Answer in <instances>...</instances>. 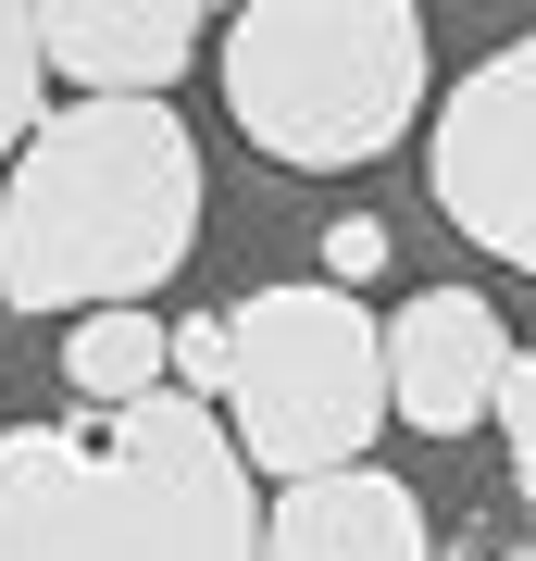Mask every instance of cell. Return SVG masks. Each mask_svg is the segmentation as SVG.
<instances>
[{
    "instance_id": "1",
    "label": "cell",
    "mask_w": 536,
    "mask_h": 561,
    "mask_svg": "<svg viewBox=\"0 0 536 561\" xmlns=\"http://www.w3.org/2000/svg\"><path fill=\"white\" fill-rule=\"evenodd\" d=\"M0 561H262L238 424L162 387L0 437Z\"/></svg>"
},
{
    "instance_id": "2",
    "label": "cell",
    "mask_w": 536,
    "mask_h": 561,
    "mask_svg": "<svg viewBox=\"0 0 536 561\" xmlns=\"http://www.w3.org/2000/svg\"><path fill=\"white\" fill-rule=\"evenodd\" d=\"M199 250V150L162 101H62L0 187V300L125 312Z\"/></svg>"
},
{
    "instance_id": "3",
    "label": "cell",
    "mask_w": 536,
    "mask_h": 561,
    "mask_svg": "<svg viewBox=\"0 0 536 561\" xmlns=\"http://www.w3.org/2000/svg\"><path fill=\"white\" fill-rule=\"evenodd\" d=\"M225 113L262 162H299V175L387 162L424 113V13L412 0H238Z\"/></svg>"
},
{
    "instance_id": "4",
    "label": "cell",
    "mask_w": 536,
    "mask_h": 561,
    "mask_svg": "<svg viewBox=\"0 0 536 561\" xmlns=\"http://www.w3.org/2000/svg\"><path fill=\"white\" fill-rule=\"evenodd\" d=\"M225 424H238L250 474H275V486L362 461L375 424H399L387 412V324L338 275L250 287L225 312Z\"/></svg>"
},
{
    "instance_id": "5",
    "label": "cell",
    "mask_w": 536,
    "mask_h": 561,
    "mask_svg": "<svg viewBox=\"0 0 536 561\" xmlns=\"http://www.w3.org/2000/svg\"><path fill=\"white\" fill-rule=\"evenodd\" d=\"M424 175H437V213H449L487 262L536 275V38L487 50L475 76L437 101V150H424Z\"/></svg>"
},
{
    "instance_id": "6",
    "label": "cell",
    "mask_w": 536,
    "mask_h": 561,
    "mask_svg": "<svg viewBox=\"0 0 536 561\" xmlns=\"http://www.w3.org/2000/svg\"><path fill=\"white\" fill-rule=\"evenodd\" d=\"M499 375H512V324H499L475 287H412V300L387 312V412L412 424V437L487 424Z\"/></svg>"
},
{
    "instance_id": "7",
    "label": "cell",
    "mask_w": 536,
    "mask_h": 561,
    "mask_svg": "<svg viewBox=\"0 0 536 561\" xmlns=\"http://www.w3.org/2000/svg\"><path fill=\"white\" fill-rule=\"evenodd\" d=\"M213 13L238 0H38V50L50 76H76V101H162L199 62Z\"/></svg>"
},
{
    "instance_id": "8",
    "label": "cell",
    "mask_w": 536,
    "mask_h": 561,
    "mask_svg": "<svg viewBox=\"0 0 536 561\" xmlns=\"http://www.w3.org/2000/svg\"><path fill=\"white\" fill-rule=\"evenodd\" d=\"M262 561H437V537L399 474L338 461V474H299L287 500H262Z\"/></svg>"
},
{
    "instance_id": "9",
    "label": "cell",
    "mask_w": 536,
    "mask_h": 561,
    "mask_svg": "<svg viewBox=\"0 0 536 561\" xmlns=\"http://www.w3.org/2000/svg\"><path fill=\"white\" fill-rule=\"evenodd\" d=\"M62 387H76L88 412H125V400H162L175 387V324L162 312H76L62 324Z\"/></svg>"
},
{
    "instance_id": "10",
    "label": "cell",
    "mask_w": 536,
    "mask_h": 561,
    "mask_svg": "<svg viewBox=\"0 0 536 561\" xmlns=\"http://www.w3.org/2000/svg\"><path fill=\"white\" fill-rule=\"evenodd\" d=\"M50 125V50H38V0H0V162Z\"/></svg>"
},
{
    "instance_id": "11",
    "label": "cell",
    "mask_w": 536,
    "mask_h": 561,
    "mask_svg": "<svg viewBox=\"0 0 536 561\" xmlns=\"http://www.w3.org/2000/svg\"><path fill=\"white\" fill-rule=\"evenodd\" d=\"M499 424H512V486L536 512V350H512V375H499Z\"/></svg>"
},
{
    "instance_id": "12",
    "label": "cell",
    "mask_w": 536,
    "mask_h": 561,
    "mask_svg": "<svg viewBox=\"0 0 536 561\" xmlns=\"http://www.w3.org/2000/svg\"><path fill=\"white\" fill-rule=\"evenodd\" d=\"M175 375H187V400H213V412H225V312L175 324Z\"/></svg>"
},
{
    "instance_id": "13",
    "label": "cell",
    "mask_w": 536,
    "mask_h": 561,
    "mask_svg": "<svg viewBox=\"0 0 536 561\" xmlns=\"http://www.w3.org/2000/svg\"><path fill=\"white\" fill-rule=\"evenodd\" d=\"M324 275H338V287H362V275H387V225H338V238H324Z\"/></svg>"
},
{
    "instance_id": "14",
    "label": "cell",
    "mask_w": 536,
    "mask_h": 561,
    "mask_svg": "<svg viewBox=\"0 0 536 561\" xmlns=\"http://www.w3.org/2000/svg\"><path fill=\"white\" fill-rule=\"evenodd\" d=\"M461 561H536V537L512 549V537H475V549H461Z\"/></svg>"
}]
</instances>
